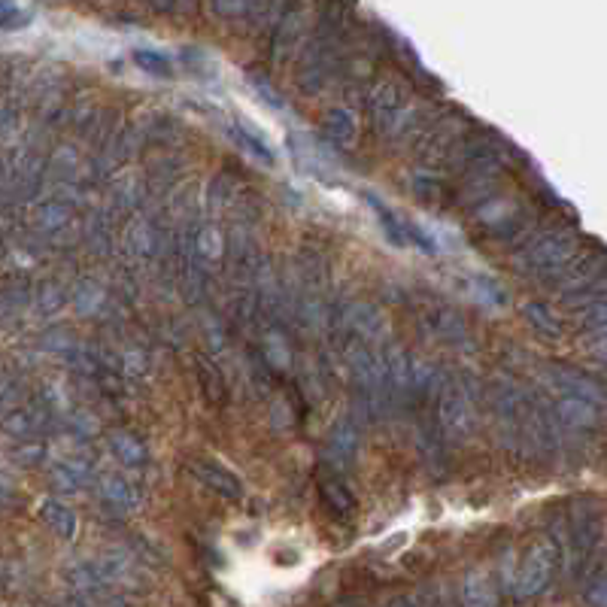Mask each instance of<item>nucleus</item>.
I'll return each mask as SVG.
<instances>
[{"mask_svg":"<svg viewBox=\"0 0 607 607\" xmlns=\"http://www.w3.org/2000/svg\"><path fill=\"white\" fill-rule=\"evenodd\" d=\"M137 61H140V64H146V67H149V70H155V73H164V70H167V61H164L161 55H152V52H140V55H137Z\"/></svg>","mask_w":607,"mask_h":607,"instance_id":"1","label":"nucleus"},{"mask_svg":"<svg viewBox=\"0 0 607 607\" xmlns=\"http://www.w3.org/2000/svg\"><path fill=\"white\" fill-rule=\"evenodd\" d=\"M392 607H413V604H407V601H395Z\"/></svg>","mask_w":607,"mask_h":607,"instance_id":"2","label":"nucleus"}]
</instances>
